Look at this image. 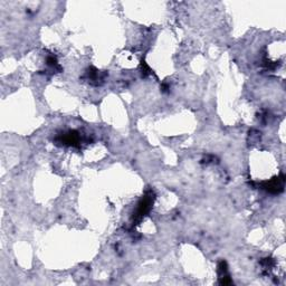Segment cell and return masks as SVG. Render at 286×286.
Returning a JSON list of instances; mask_svg holds the SVG:
<instances>
[{"instance_id":"cell-3","label":"cell","mask_w":286,"mask_h":286,"mask_svg":"<svg viewBox=\"0 0 286 286\" xmlns=\"http://www.w3.org/2000/svg\"><path fill=\"white\" fill-rule=\"evenodd\" d=\"M56 140H57L58 143H62L63 145L78 146L81 142V138L76 131H69V132L59 134Z\"/></svg>"},{"instance_id":"cell-2","label":"cell","mask_w":286,"mask_h":286,"mask_svg":"<svg viewBox=\"0 0 286 286\" xmlns=\"http://www.w3.org/2000/svg\"><path fill=\"white\" fill-rule=\"evenodd\" d=\"M285 184V177L284 175H281L277 178H274L269 181H265L261 184L263 189L268 191L270 194H280L284 190Z\"/></svg>"},{"instance_id":"cell-1","label":"cell","mask_w":286,"mask_h":286,"mask_svg":"<svg viewBox=\"0 0 286 286\" xmlns=\"http://www.w3.org/2000/svg\"><path fill=\"white\" fill-rule=\"evenodd\" d=\"M153 201H154V194L152 190H149L148 193L144 195V197L139 201L138 208L137 210H135L134 216H133V223L134 221L135 223H138V221H140L145 214H149V212L152 208Z\"/></svg>"},{"instance_id":"cell-4","label":"cell","mask_w":286,"mask_h":286,"mask_svg":"<svg viewBox=\"0 0 286 286\" xmlns=\"http://www.w3.org/2000/svg\"><path fill=\"white\" fill-rule=\"evenodd\" d=\"M142 75L143 76H148L149 74H151V70H150V67L146 65L144 62H142Z\"/></svg>"}]
</instances>
